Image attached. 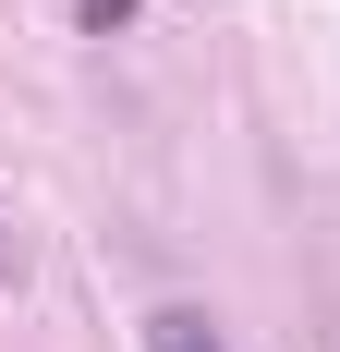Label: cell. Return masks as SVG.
<instances>
[{
    "instance_id": "1",
    "label": "cell",
    "mask_w": 340,
    "mask_h": 352,
    "mask_svg": "<svg viewBox=\"0 0 340 352\" xmlns=\"http://www.w3.org/2000/svg\"><path fill=\"white\" fill-rule=\"evenodd\" d=\"M146 352H231V340H219L195 304H158V316H146Z\"/></svg>"
},
{
    "instance_id": "2",
    "label": "cell",
    "mask_w": 340,
    "mask_h": 352,
    "mask_svg": "<svg viewBox=\"0 0 340 352\" xmlns=\"http://www.w3.org/2000/svg\"><path fill=\"white\" fill-rule=\"evenodd\" d=\"M73 12H85L98 36H122V25H134V0H73Z\"/></svg>"
},
{
    "instance_id": "3",
    "label": "cell",
    "mask_w": 340,
    "mask_h": 352,
    "mask_svg": "<svg viewBox=\"0 0 340 352\" xmlns=\"http://www.w3.org/2000/svg\"><path fill=\"white\" fill-rule=\"evenodd\" d=\"M0 280H25V243H12V231H0Z\"/></svg>"
}]
</instances>
